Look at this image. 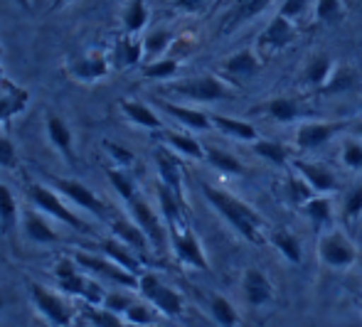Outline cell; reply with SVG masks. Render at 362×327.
<instances>
[{"label":"cell","instance_id":"1","mask_svg":"<svg viewBox=\"0 0 362 327\" xmlns=\"http://www.w3.org/2000/svg\"><path fill=\"white\" fill-rule=\"evenodd\" d=\"M200 190L205 195L207 204L239 234L242 239L252 244H262L264 237H262V229H264V217L252 207L247 204L244 199L234 197L232 192L222 190V187H215L210 182H200Z\"/></svg>","mask_w":362,"mask_h":327},{"label":"cell","instance_id":"2","mask_svg":"<svg viewBox=\"0 0 362 327\" xmlns=\"http://www.w3.org/2000/svg\"><path fill=\"white\" fill-rule=\"evenodd\" d=\"M28 197L35 204V209H40L42 214H47L54 222L67 224L69 229L79 234H91V227L79 217L72 209V204H67V199L59 195L57 190H49V187L40 185V182H30L28 185Z\"/></svg>","mask_w":362,"mask_h":327},{"label":"cell","instance_id":"3","mask_svg":"<svg viewBox=\"0 0 362 327\" xmlns=\"http://www.w3.org/2000/svg\"><path fill=\"white\" fill-rule=\"evenodd\" d=\"M47 180L52 182L54 190L67 199L72 207L81 209V212H86V214H91V217L99 219L101 224L109 222L114 207H111V204H106L104 199L96 195V192H91L84 182L72 180V177H59V175H47Z\"/></svg>","mask_w":362,"mask_h":327},{"label":"cell","instance_id":"4","mask_svg":"<svg viewBox=\"0 0 362 327\" xmlns=\"http://www.w3.org/2000/svg\"><path fill=\"white\" fill-rule=\"evenodd\" d=\"M74 261L84 273L94 275L96 280H104V283H114L121 288L129 290H139V278L141 275L126 270L124 266L114 263L111 258H106L104 254H86V251H76Z\"/></svg>","mask_w":362,"mask_h":327},{"label":"cell","instance_id":"5","mask_svg":"<svg viewBox=\"0 0 362 327\" xmlns=\"http://www.w3.org/2000/svg\"><path fill=\"white\" fill-rule=\"evenodd\" d=\"M28 293L37 313L49 323V327H72L74 323V310L67 300L54 290L45 288L37 280H28Z\"/></svg>","mask_w":362,"mask_h":327},{"label":"cell","instance_id":"6","mask_svg":"<svg viewBox=\"0 0 362 327\" xmlns=\"http://www.w3.org/2000/svg\"><path fill=\"white\" fill-rule=\"evenodd\" d=\"M126 207H129L131 219H134V222L146 232L151 246L156 249L158 254L165 251V244H168V237H170V232H168L165 219H160L156 212H153L151 202H148V199L141 195V192H136V195L131 197L129 202H126Z\"/></svg>","mask_w":362,"mask_h":327},{"label":"cell","instance_id":"7","mask_svg":"<svg viewBox=\"0 0 362 327\" xmlns=\"http://www.w3.org/2000/svg\"><path fill=\"white\" fill-rule=\"evenodd\" d=\"M139 293L144 295L148 303H153V308L158 313L168 315V318H180L185 310V300L175 288L165 285L156 273H141L139 278Z\"/></svg>","mask_w":362,"mask_h":327},{"label":"cell","instance_id":"8","mask_svg":"<svg viewBox=\"0 0 362 327\" xmlns=\"http://www.w3.org/2000/svg\"><path fill=\"white\" fill-rule=\"evenodd\" d=\"M168 91L175 96L190 101H200V104H210V101H222L227 99V86L222 79L212 74H202V76H190V79H180V81H170Z\"/></svg>","mask_w":362,"mask_h":327},{"label":"cell","instance_id":"9","mask_svg":"<svg viewBox=\"0 0 362 327\" xmlns=\"http://www.w3.org/2000/svg\"><path fill=\"white\" fill-rule=\"evenodd\" d=\"M168 232H170V244H173V251H175L177 261L192 266V268H197V270H210L205 249H202L197 234L187 227V222L177 224V227H170Z\"/></svg>","mask_w":362,"mask_h":327},{"label":"cell","instance_id":"10","mask_svg":"<svg viewBox=\"0 0 362 327\" xmlns=\"http://www.w3.org/2000/svg\"><path fill=\"white\" fill-rule=\"evenodd\" d=\"M318 254L323 263L330 266V268H350L358 261V249L353 246V242L343 232H330L320 237Z\"/></svg>","mask_w":362,"mask_h":327},{"label":"cell","instance_id":"11","mask_svg":"<svg viewBox=\"0 0 362 327\" xmlns=\"http://www.w3.org/2000/svg\"><path fill=\"white\" fill-rule=\"evenodd\" d=\"M59 290L67 295H74V298L84 300L86 305H104V298H106V290L94 275L84 273V270H76V273L67 275V278H59L57 280Z\"/></svg>","mask_w":362,"mask_h":327},{"label":"cell","instance_id":"12","mask_svg":"<svg viewBox=\"0 0 362 327\" xmlns=\"http://www.w3.org/2000/svg\"><path fill=\"white\" fill-rule=\"evenodd\" d=\"M106 227L111 229V234H114L119 242L129 244L131 249H134L136 254H139L141 258L148 254V249H151V242H148L146 232L139 227V224L134 222L131 217H126V214H121L119 209H114L109 217V222H106Z\"/></svg>","mask_w":362,"mask_h":327},{"label":"cell","instance_id":"13","mask_svg":"<svg viewBox=\"0 0 362 327\" xmlns=\"http://www.w3.org/2000/svg\"><path fill=\"white\" fill-rule=\"evenodd\" d=\"M109 71H111V62L104 52L81 54V57H76L74 62L67 64V74L74 81H81V84H94V81L106 79Z\"/></svg>","mask_w":362,"mask_h":327},{"label":"cell","instance_id":"14","mask_svg":"<svg viewBox=\"0 0 362 327\" xmlns=\"http://www.w3.org/2000/svg\"><path fill=\"white\" fill-rule=\"evenodd\" d=\"M293 40H296L293 20L279 13V15H274V18L269 20V25L264 28V32L259 35L257 44L262 49H269V52H279V49H286Z\"/></svg>","mask_w":362,"mask_h":327},{"label":"cell","instance_id":"15","mask_svg":"<svg viewBox=\"0 0 362 327\" xmlns=\"http://www.w3.org/2000/svg\"><path fill=\"white\" fill-rule=\"evenodd\" d=\"M153 160H156L158 182L170 187L180 199H185V195H182V165L177 160L175 150H170L168 145H158L156 153H153Z\"/></svg>","mask_w":362,"mask_h":327},{"label":"cell","instance_id":"16","mask_svg":"<svg viewBox=\"0 0 362 327\" xmlns=\"http://www.w3.org/2000/svg\"><path fill=\"white\" fill-rule=\"evenodd\" d=\"M20 229H23V237L35 246H52V244L59 242V234L40 214V209H25L23 219H20Z\"/></svg>","mask_w":362,"mask_h":327},{"label":"cell","instance_id":"17","mask_svg":"<svg viewBox=\"0 0 362 327\" xmlns=\"http://www.w3.org/2000/svg\"><path fill=\"white\" fill-rule=\"evenodd\" d=\"M45 131H47V141L52 143V148L64 157L67 162H76V148H74V133L69 129V124L57 114L45 116Z\"/></svg>","mask_w":362,"mask_h":327},{"label":"cell","instance_id":"18","mask_svg":"<svg viewBox=\"0 0 362 327\" xmlns=\"http://www.w3.org/2000/svg\"><path fill=\"white\" fill-rule=\"evenodd\" d=\"M242 295L252 308L267 305L274 300V283L262 268H247L242 278Z\"/></svg>","mask_w":362,"mask_h":327},{"label":"cell","instance_id":"19","mask_svg":"<svg viewBox=\"0 0 362 327\" xmlns=\"http://www.w3.org/2000/svg\"><path fill=\"white\" fill-rule=\"evenodd\" d=\"M296 172L313 187L315 195H330L338 190V180H335L333 170L325 167L323 162H310V160H296Z\"/></svg>","mask_w":362,"mask_h":327},{"label":"cell","instance_id":"20","mask_svg":"<svg viewBox=\"0 0 362 327\" xmlns=\"http://www.w3.org/2000/svg\"><path fill=\"white\" fill-rule=\"evenodd\" d=\"M340 129H343V124H328V121L303 124L296 131V145H298L300 150H318V148L328 145Z\"/></svg>","mask_w":362,"mask_h":327},{"label":"cell","instance_id":"21","mask_svg":"<svg viewBox=\"0 0 362 327\" xmlns=\"http://www.w3.org/2000/svg\"><path fill=\"white\" fill-rule=\"evenodd\" d=\"M119 109H121V114H124L134 126H139V129L151 131V133L165 131V124H163V119L151 109V106L144 104V101H139V99H121L119 101Z\"/></svg>","mask_w":362,"mask_h":327},{"label":"cell","instance_id":"22","mask_svg":"<svg viewBox=\"0 0 362 327\" xmlns=\"http://www.w3.org/2000/svg\"><path fill=\"white\" fill-rule=\"evenodd\" d=\"M99 251L104 254L106 258H111L114 263L124 266L126 270H131V273L141 275V256L134 251V249L129 246V244L119 242L116 237H109V239H99Z\"/></svg>","mask_w":362,"mask_h":327},{"label":"cell","instance_id":"23","mask_svg":"<svg viewBox=\"0 0 362 327\" xmlns=\"http://www.w3.org/2000/svg\"><path fill=\"white\" fill-rule=\"evenodd\" d=\"M156 136H158V141L170 148V150L180 153V155H185V157H192V160H205V145H202L197 138H192L190 133L160 131V133H156Z\"/></svg>","mask_w":362,"mask_h":327},{"label":"cell","instance_id":"24","mask_svg":"<svg viewBox=\"0 0 362 327\" xmlns=\"http://www.w3.org/2000/svg\"><path fill=\"white\" fill-rule=\"evenodd\" d=\"M160 109L165 111L168 116L177 121L180 126L190 131H207L212 129V116L205 114L200 109H190V106H180V104H173V101H160Z\"/></svg>","mask_w":362,"mask_h":327},{"label":"cell","instance_id":"25","mask_svg":"<svg viewBox=\"0 0 362 327\" xmlns=\"http://www.w3.org/2000/svg\"><path fill=\"white\" fill-rule=\"evenodd\" d=\"M259 69H262V59H259V54L254 52L252 47L239 49V52L229 54V57L222 62V71L229 76H234V79H247V76L257 74Z\"/></svg>","mask_w":362,"mask_h":327},{"label":"cell","instance_id":"26","mask_svg":"<svg viewBox=\"0 0 362 327\" xmlns=\"http://www.w3.org/2000/svg\"><path fill=\"white\" fill-rule=\"evenodd\" d=\"M360 86V74L355 66L350 64H335L330 79L320 86V94H348V91H355Z\"/></svg>","mask_w":362,"mask_h":327},{"label":"cell","instance_id":"27","mask_svg":"<svg viewBox=\"0 0 362 327\" xmlns=\"http://www.w3.org/2000/svg\"><path fill=\"white\" fill-rule=\"evenodd\" d=\"M144 54H146L144 42H141L136 35L126 32L114 47V66L116 69H129V66H136V64H141Z\"/></svg>","mask_w":362,"mask_h":327},{"label":"cell","instance_id":"28","mask_svg":"<svg viewBox=\"0 0 362 327\" xmlns=\"http://www.w3.org/2000/svg\"><path fill=\"white\" fill-rule=\"evenodd\" d=\"M212 116V126L217 131L227 133V136L237 138L242 143H254L259 141V133L254 129V124L249 121H242V119H234V116H222V114H210Z\"/></svg>","mask_w":362,"mask_h":327},{"label":"cell","instance_id":"29","mask_svg":"<svg viewBox=\"0 0 362 327\" xmlns=\"http://www.w3.org/2000/svg\"><path fill=\"white\" fill-rule=\"evenodd\" d=\"M269 5H272V0H237L234 8L229 10V15L224 18V30H234L239 25L249 23L257 15H262Z\"/></svg>","mask_w":362,"mask_h":327},{"label":"cell","instance_id":"30","mask_svg":"<svg viewBox=\"0 0 362 327\" xmlns=\"http://www.w3.org/2000/svg\"><path fill=\"white\" fill-rule=\"evenodd\" d=\"M20 219H23V214H20L18 199H15L8 185L0 182V234L8 237L15 227H20Z\"/></svg>","mask_w":362,"mask_h":327},{"label":"cell","instance_id":"31","mask_svg":"<svg viewBox=\"0 0 362 327\" xmlns=\"http://www.w3.org/2000/svg\"><path fill=\"white\" fill-rule=\"evenodd\" d=\"M333 69H335V64H333V59H330L328 54H325V52L313 54V57L308 59V64H305V69H303V81L308 86H315V89H320V86H323L325 81L330 79Z\"/></svg>","mask_w":362,"mask_h":327},{"label":"cell","instance_id":"32","mask_svg":"<svg viewBox=\"0 0 362 327\" xmlns=\"http://www.w3.org/2000/svg\"><path fill=\"white\" fill-rule=\"evenodd\" d=\"M121 20H124V30L129 35H139L141 30L148 25V20H151V10H148V3L146 0H129L124 8V15H121Z\"/></svg>","mask_w":362,"mask_h":327},{"label":"cell","instance_id":"33","mask_svg":"<svg viewBox=\"0 0 362 327\" xmlns=\"http://www.w3.org/2000/svg\"><path fill=\"white\" fill-rule=\"evenodd\" d=\"M205 160L210 162L215 170L224 172V175H244V167L232 153L222 150L217 145H205Z\"/></svg>","mask_w":362,"mask_h":327},{"label":"cell","instance_id":"34","mask_svg":"<svg viewBox=\"0 0 362 327\" xmlns=\"http://www.w3.org/2000/svg\"><path fill=\"white\" fill-rule=\"evenodd\" d=\"M272 244L288 263H300V261H303V246H300V242H298V237H296V234L286 232V229H281V232H274Z\"/></svg>","mask_w":362,"mask_h":327},{"label":"cell","instance_id":"35","mask_svg":"<svg viewBox=\"0 0 362 327\" xmlns=\"http://www.w3.org/2000/svg\"><path fill=\"white\" fill-rule=\"evenodd\" d=\"M305 207V214H308L310 224H313L315 229L320 227H328L330 222H333V202H330L325 195H315L310 197L308 202L303 204Z\"/></svg>","mask_w":362,"mask_h":327},{"label":"cell","instance_id":"36","mask_svg":"<svg viewBox=\"0 0 362 327\" xmlns=\"http://www.w3.org/2000/svg\"><path fill=\"white\" fill-rule=\"evenodd\" d=\"M252 150L257 153L259 157H264V160H269L272 165H286L288 162V148L284 145V143L279 141H267V138H259V141H254Z\"/></svg>","mask_w":362,"mask_h":327},{"label":"cell","instance_id":"37","mask_svg":"<svg viewBox=\"0 0 362 327\" xmlns=\"http://www.w3.org/2000/svg\"><path fill=\"white\" fill-rule=\"evenodd\" d=\"M210 313L219 327H239V313L224 295H210Z\"/></svg>","mask_w":362,"mask_h":327},{"label":"cell","instance_id":"38","mask_svg":"<svg viewBox=\"0 0 362 327\" xmlns=\"http://www.w3.org/2000/svg\"><path fill=\"white\" fill-rule=\"evenodd\" d=\"M173 32L170 30H165V28H158V30H153V32H148L146 35V40H144V49H146V57L151 59H160L163 54L168 52V49L173 47Z\"/></svg>","mask_w":362,"mask_h":327},{"label":"cell","instance_id":"39","mask_svg":"<svg viewBox=\"0 0 362 327\" xmlns=\"http://www.w3.org/2000/svg\"><path fill=\"white\" fill-rule=\"evenodd\" d=\"M106 177H109V182L114 185V190L119 192V197L124 199V202H129V199L134 197L136 192H139L134 175H131V170H124V167L109 165V167H106Z\"/></svg>","mask_w":362,"mask_h":327},{"label":"cell","instance_id":"40","mask_svg":"<svg viewBox=\"0 0 362 327\" xmlns=\"http://www.w3.org/2000/svg\"><path fill=\"white\" fill-rule=\"evenodd\" d=\"M177 69H180V59L177 57H160V59L148 62L144 69H141V74L153 81H168L177 74Z\"/></svg>","mask_w":362,"mask_h":327},{"label":"cell","instance_id":"41","mask_svg":"<svg viewBox=\"0 0 362 327\" xmlns=\"http://www.w3.org/2000/svg\"><path fill=\"white\" fill-rule=\"evenodd\" d=\"M315 18L323 25H338L345 18L343 0H315Z\"/></svg>","mask_w":362,"mask_h":327},{"label":"cell","instance_id":"42","mask_svg":"<svg viewBox=\"0 0 362 327\" xmlns=\"http://www.w3.org/2000/svg\"><path fill=\"white\" fill-rule=\"evenodd\" d=\"M267 114L274 121H281V124H291V121L298 119V104L293 99H272L267 101Z\"/></svg>","mask_w":362,"mask_h":327},{"label":"cell","instance_id":"43","mask_svg":"<svg viewBox=\"0 0 362 327\" xmlns=\"http://www.w3.org/2000/svg\"><path fill=\"white\" fill-rule=\"evenodd\" d=\"M28 104V91L13 89L0 99V121H10L13 116H18Z\"/></svg>","mask_w":362,"mask_h":327},{"label":"cell","instance_id":"44","mask_svg":"<svg viewBox=\"0 0 362 327\" xmlns=\"http://www.w3.org/2000/svg\"><path fill=\"white\" fill-rule=\"evenodd\" d=\"M101 145H104L106 155L111 157V165L114 167H124V170H131V167L136 165V155L129 150V148H124L121 143H114V141H101Z\"/></svg>","mask_w":362,"mask_h":327},{"label":"cell","instance_id":"45","mask_svg":"<svg viewBox=\"0 0 362 327\" xmlns=\"http://www.w3.org/2000/svg\"><path fill=\"white\" fill-rule=\"evenodd\" d=\"M84 318L89 320L94 327H124V323H121V315L111 313V310L101 308V305H86Z\"/></svg>","mask_w":362,"mask_h":327},{"label":"cell","instance_id":"46","mask_svg":"<svg viewBox=\"0 0 362 327\" xmlns=\"http://www.w3.org/2000/svg\"><path fill=\"white\" fill-rule=\"evenodd\" d=\"M286 190H288L291 204H305L310 197H315L313 187H310L300 175H291L288 177V180H286Z\"/></svg>","mask_w":362,"mask_h":327},{"label":"cell","instance_id":"47","mask_svg":"<svg viewBox=\"0 0 362 327\" xmlns=\"http://www.w3.org/2000/svg\"><path fill=\"white\" fill-rule=\"evenodd\" d=\"M126 323L136 325V327H148V325H156V310L146 303H134L129 310H126Z\"/></svg>","mask_w":362,"mask_h":327},{"label":"cell","instance_id":"48","mask_svg":"<svg viewBox=\"0 0 362 327\" xmlns=\"http://www.w3.org/2000/svg\"><path fill=\"white\" fill-rule=\"evenodd\" d=\"M343 217H345V222H358V219L362 217V182L360 185H355L353 190L345 195Z\"/></svg>","mask_w":362,"mask_h":327},{"label":"cell","instance_id":"49","mask_svg":"<svg viewBox=\"0 0 362 327\" xmlns=\"http://www.w3.org/2000/svg\"><path fill=\"white\" fill-rule=\"evenodd\" d=\"M340 157H343V165L348 167V170H362V143L345 141Z\"/></svg>","mask_w":362,"mask_h":327},{"label":"cell","instance_id":"50","mask_svg":"<svg viewBox=\"0 0 362 327\" xmlns=\"http://www.w3.org/2000/svg\"><path fill=\"white\" fill-rule=\"evenodd\" d=\"M18 150H15L13 141L8 133H0V167L3 170H15L18 167Z\"/></svg>","mask_w":362,"mask_h":327},{"label":"cell","instance_id":"51","mask_svg":"<svg viewBox=\"0 0 362 327\" xmlns=\"http://www.w3.org/2000/svg\"><path fill=\"white\" fill-rule=\"evenodd\" d=\"M134 303H136V300L131 298V295H126V293H106L104 305H101V308L111 310V313H116V315H121V318H124L126 310H129Z\"/></svg>","mask_w":362,"mask_h":327},{"label":"cell","instance_id":"52","mask_svg":"<svg viewBox=\"0 0 362 327\" xmlns=\"http://www.w3.org/2000/svg\"><path fill=\"white\" fill-rule=\"evenodd\" d=\"M305 8H308V0H284L281 15H286V18L296 20L298 15H303Z\"/></svg>","mask_w":362,"mask_h":327},{"label":"cell","instance_id":"53","mask_svg":"<svg viewBox=\"0 0 362 327\" xmlns=\"http://www.w3.org/2000/svg\"><path fill=\"white\" fill-rule=\"evenodd\" d=\"M202 3H205V0H177V5H180L182 10H200L202 8Z\"/></svg>","mask_w":362,"mask_h":327},{"label":"cell","instance_id":"54","mask_svg":"<svg viewBox=\"0 0 362 327\" xmlns=\"http://www.w3.org/2000/svg\"><path fill=\"white\" fill-rule=\"evenodd\" d=\"M72 0H52V10H62L64 5H69Z\"/></svg>","mask_w":362,"mask_h":327},{"label":"cell","instance_id":"55","mask_svg":"<svg viewBox=\"0 0 362 327\" xmlns=\"http://www.w3.org/2000/svg\"><path fill=\"white\" fill-rule=\"evenodd\" d=\"M353 131H355V136H358L360 141H362V121H358V124L353 126Z\"/></svg>","mask_w":362,"mask_h":327},{"label":"cell","instance_id":"56","mask_svg":"<svg viewBox=\"0 0 362 327\" xmlns=\"http://www.w3.org/2000/svg\"><path fill=\"white\" fill-rule=\"evenodd\" d=\"M15 3H18L23 10H30V0H15Z\"/></svg>","mask_w":362,"mask_h":327},{"label":"cell","instance_id":"57","mask_svg":"<svg viewBox=\"0 0 362 327\" xmlns=\"http://www.w3.org/2000/svg\"><path fill=\"white\" fill-rule=\"evenodd\" d=\"M5 308V295H3V290H0V310Z\"/></svg>","mask_w":362,"mask_h":327},{"label":"cell","instance_id":"58","mask_svg":"<svg viewBox=\"0 0 362 327\" xmlns=\"http://www.w3.org/2000/svg\"><path fill=\"white\" fill-rule=\"evenodd\" d=\"M148 327H163V325H158V323H156V325H148Z\"/></svg>","mask_w":362,"mask_h":327}]
</instances>
